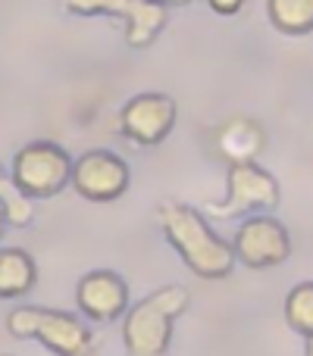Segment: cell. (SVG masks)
Returning <instances> with one entry per match:
<instances>
[{
    "instance_id": "obj_3",
    "label": "cell",
    "mask_w": 313,
    "mask_h": 356,
    "mask_svg": "<svg viewBox=\"0 0 313 356\" xmlns=\"http://www.w3.org/2000/svg\"><path fill=\"white\" fill-rule=\"evenodd\" d=\"M6 332L19 341H38L54 356H91L94 332L82 316L50 307H22L6 313Z\"/></svg>"
},
{
    "instance_id": "obj_15",
    "label": "cell",
    "mask_w": 313,
    "mask_h": 356,
    "mask_svg": "<svg viewBox=\"0 0 313 356\" xmlns=\"http://www.w3.org/2000/svg\"><path fill=\"white\" fill-rule=\"evenodd\" d=\"M0 213L6 216V225H16V228H25L35 219L31 200L19 194V188L13 184L10 172H6L3 166H0Z\"/></svg>"
},
{
    "instance_id": "obj_1",
    "label": "cell",
    "mask_w": 313,
    "mask_h": 356,
    "mask_svg": "<svg viewBox=\"0 0 313 356\" xmlns=\"http://www.w3.org/2000/svg\"><path fill=\"white\" fill-rule=\"evenodd\" d=\"M157 225L163 232V238L169 241V247L182 257V263L197 278L220 282V278L232 275L235 269L232 241L220 238L201 209L178 200H163L157 207Z\"/></svg>"
},
{
    "instance_id": "obj_18",
    "label": "cell",
    "mask_w": 313,
    "mask_h": 356,
    "mask_svg": "<svg viewBox=\"0 0 313 356\" xmlns=\"http://www.w3.org/2000/svg\"><path fill=\"white\" fill-rule=\"evenodd\" d=\"M304 356H313V338H307V344H304Z\"/></svg>"
},
{
    "instance_id": "obj_14",
    "label": "cell",
    "mask_w": 313,
    "mask_h": 356,
    "mask_svg": "<svg viewBox=\"0 0 313 356\" xmlns=\"http://www.w3.org/2000/svg\"><path fill=\"white\" fill-rule=\"evenodd\" d=\"M285 322L295 334H301L304 341L313 338V282H301L285 294L282 303Z\"/></svg>"
},
{
    "instance_id": "obj_7",
    "label": "cell",
    "mask_w": 313,
    "mask_h": 356,
    "mask_svg": "<svg viewBox=\"0 0 313 356\" xmlns=\"http://www.w3.org/2000/svg\"><path fill=\"white\" fill-rule=\"evenodd\" d=\"M235 263L247 269H276L291 257V234L276 216H247L232 238Z\"/></svg>"
},
{
    "instance_id": "obj_16",
    "label": "cell",
    "mask_w": 313,
    "mask_h": 356,
    "mask_svg": "<svg viewBox=\"0 0 313 356\" xmlns=\"http://www.w3.org/2000/svg\"><path fill=\"white\" fill-rule=\"evenodd\" d=\"M251 0H207V6L216 13V16H238Z\"/></svg>"
},
{
    "instance_id": "obj_9",
    "label": "cell",
    "mask_w": 313,
    "mask_h": 356,
    "mask_svg": "<svg viewBox=\"0 0 313 356\" xmlns=\"http://www.w3.org/2000/svg\"><path fill=\"white\" fill-rule=\"evenodd\" d=\"M75 194L91 203H113L129 191L132 169L113 150H85L79 160H72V181Z\"/></svg>"
},
{
    "instance_id": "obj_12",
    "label": "cell",
    "mask_w": 313,
    "mask_h": 356,
    "mask_svg": "<svg viewBox=\"0 0 313 356\" xmlns=\"http://www.w3.org/2000/svg\"><path fill=\"white\" fill-rule=\"evenodd\" d=\"M38 284V263L22 247H0V300H19Z\"/></svg>"
},
{
    "instance_id": "obj_4",
    "label": "cell",
    "mask_w": 313,
    "mask_h": 356,
    "mask_svg": "<svg viewBox=\"0 0 313 356\" xmlns=\"http://www.w3.org/2000/svg\"><path fill=\"white\" fill-rule=\"evenodd\" d=\"M10 178L29 200H50L72 181V156L56 141H29L13 154Z\"/></svg>"
},
{
    "instance_id": "obj_6",
    "label": "cell",
    "mask_w": 313,
    "mask_h": 356,
    "mask_svg": "<svg viewBox=\"0 0 313 356\" xmlns=\"http://www.w3.org/2000/svg\"><path fill=\"white\" fill-rule=\"evenodd\" d=\"M279 200H282V188L273 172H266L257 163H238V166H229L226 200L207 207V213L216 219H241V216L270 213L279 207Z\"/></svg>"
},
{
    "instance_id": "obj_11",
    "label": "cell",
    "mask_w": 313,
    "mask_h": 356,
    "mask_svg": "<svg viewBox=\"0 0 313 356\" xmlns=\"http://www.w3.org/2000/svg\"><path fill=\"white\" fill-rule=\"evenodd\" d=\"M266 147V135L260 129V122L245 116L226 119L220 129L213 131V154L220 160H226L229 166H238V163H257V156Z\"/></svg>"
},
{
    "instance_id": "obj_10",
    "label": "cell",
    "mask_w": 313,
    "mask_h": 356,
    "mask_svg": "<svg viewBox=\"0 0 313 356\" xmlns=\"http://www.w3.org/2000/svg\"><path fill=\"white\" fill-rule=\"evenodd\" d=\"M75 307L88 322L110 325V322L123 319L125 309L132 307L129 284L113 269H91L75 284Z\"/></svg>"
},
{
    "instance_id": "obj_8",
    "label": "cell",
    "mask_w": 313,
    "mask_h": 356,
    "mask_svg": "<svg viewBox=\"0 0 313 356\" xmlns=\"http://www.w3.org/2000/svg\"><path fill=\"white\" fill-rule=\"evenodd\" d=\"M178 119V104L163 91H144L119 110V131L138 147H157L169 138Z\"/></svg>"
},
{
    "instance_id": "obj_19",
    "label": "cell",
    "mask_w": 313,
    "mask_h": 356,
    "mask_svg": "<svg viewBox=\"0 0 313 356\" xmlns=\"http://www.w3.org/2000/svg\"><path fill=\"white\" fill-rule=\"evenodd\" d=\"M3 228H6V216L0 213V234H3Z\"/></svg>"
},
{
    "instance_id": "obj_17",
    "label": "cell",
    "mask_w": 313,
    "mask_h": 356,
    "mask_svg": "<svg viewBox=\"0 0 313 356\" xmlns=\"http://www.w3.org/2000/svg\"><path fill=\"white\" fill-rule=\"evenodd\" d=\"M151 3H157V6H163V10H169V6H188V3H194V0H151Z\"/></svg>"
},
{
    "instance_id": "obj_5",
    "label": "cell",
    "mask_w": 313,
    "mask_h": 356,
    "mask_svg": "<svg viewBox=\"0 0 313 356\" xmlns=\"http://www.w3.org/2000/svg\"><path fill=\"white\" fill-rule=\"evenodd\" d=\"M72 16H113L123 22L125 44L132 50H144L160 38L169 22V10L151 0H60Z\"/></svg>"
},
{
    "instance_id": "obj_2",
    "label": "cell",
    "mask_w": 313,
    "mask_h": 356,
    "mask_svg": "<svg viewBox=\"0 0 313 356\" xmlns=\"http://www.w3.org/2000/svg\"><path fill=\"white\" fill-rule=\"evenodd\" d=\"M191 294L182 284H166L132 303L123 316V347L129 356H166L172 325L188 309Z\"/></svg>"
},
{
    "instance_id": "obj_13",
    "label": "cell",
    "mask_w": 313,
    "mask_h": 356,
    "mask_svg": "<svg viewBox=\"0 0 313 356\" xmlns=\"http://www.w3.org/2000/svg\"><path fill=\"white\" fill-rule=\"evenodd\" d=\"M266 16L282 35L301 38L313 31V0H266Z\"/></svg>"
}]
</instances>
